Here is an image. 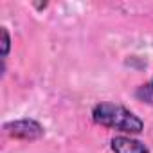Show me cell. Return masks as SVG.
Here are the masks:
<instances>
[{"mask_svg": "<svg viewBox=\"0 0 153 153\" xmlns=\"http://www.w3.org/2000/svg\"><path fill=\"white\" fill-rule=\"evenodd\" d=\"M92 119L96 124L112 128L123 133H140L144 130V123L139 115H135L131 110L115 105V103H97L92 110Z\"/></svg>", "mask_w": 153, "mask_h": 153, "instance_id": "6da1fadb", "label": "cell"}, {"mask_svg": "<svg viewBox=\"0 0 153 153\" xmlns=\"http://www.w3.org/2000/svg\"><path fill=\"white\" fill-rule=\"evenodd\" d=\"M4 131L15 139L36 140L43 135V126L34 119H18L4 124Z\"/></svg>", "mask_w": 153, "mask_h": 153, "instance_id": "7a4b0ae2", "label": "cell"}, {"mask_svg": "<svg viewBox=\"0 0 153 153\" xmlns=\"http://www.w3.org/2000/svg\"><path fill=\"white\" fill-rule=\"evenodd\" d=\"M112 151L114 153H149L148 146L133 137L128 135H117L110 140Z\"/></svg>", "mask_w": 153, "mask_h": 153, "instance_id": "3957f363", "label": "cell"}, {"mask_svg": "<svg viewBox=\"0 0 153 153\" xmlns=\"http://www.w3.org/2000/svg\"><path fill=\"white\" fill-rule=\"evenodd\" d=\"M137 96L142 99V101H148V103H153V79L149 81V85H144L137 90Z\"/></svg>", "mask_w": 153, "mask_h": 153, "instance_id": "277c9868", "label": "cell"}, {"mask_svg": "<svg viewBox=\"0 0 153 153\" xmlns=\"http://www.w3.org/2000/svg\"><path fill=\"white\" fill-rule=\"evenodd\" d=\"M9 47H11V40H9V33L6 27H2V58L7 56L9 52Z\"/></svg>", "mask_w": 153, "mask_h": 153, "instance_id": "5b68a950", "label": "cell"}]
</instances>
